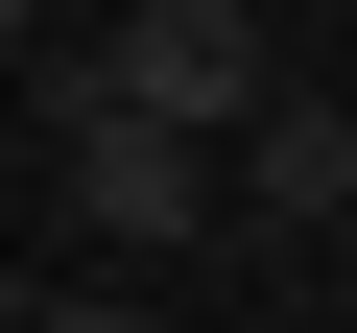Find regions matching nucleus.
<instances>
[{
    "instance_id": "1",
    "label": "nucleus",
    "mask_w": 357,
    "mask_h": 333,
    "mask_svg": "<svg viewBox=\"0 0 357 333\" xmlns=\"http://www.w3.org/2000/svg\"><path fill=\"white\" fill-rule=\"evenodd\" d=\"M48 191H72V238L167 262V238H215V143H191V119H143V95L72 48V72H48Z\"/></svg>"
},
{
    "instance_id": "2",
    "label": "nucleus",
    "mask_w": 357,
    "mask_h": 333,
    "mask_svg": "<svg viewBox=\"0 0 357 333\" xmlns=\"http://www.w3.org/2000/svg\"><path fill=\"white\" fill-rule=\"evenodd\" d=\"M96 72H119L143 119H191V143H238V119L286 95V72H262V0H143V24H119Z\"/></svg>"
},
{
    "instance_id": "3",
    "label": "nucleus",
    "mask_w": 357,
    "mask_h": 333,
    "mask_svg": "<svg viewBox=\"0 0 357 333\" xmlns=\"http://www.w3.org/2000/svg\"><path fill=\"white\" fill-rule=\"evenodd\" d=\"M215 215H262V238H333V215H357V119H333V95H262V119L215 143Z\"/></svg>"
},
{
    "instance_id": "4",
    "label": "nucleus",
    "mask_w": 357,
    "mask_h": 333,
    "mask_svg": "<svg viewBox=\"0 0 357 333\" xmlns=\"http://www.w3.org/2000/svg\"><path fill=\"white\" fill-rule=\"evenodd\" d=\"M24 333H167L143 286H24Z\"/></svg>"
},
{
    "instance_id": "5",
    "label": "nucleus",
    "mask_w": 357,
    "mask_h": 333,
    "mask_svg": "<svg viewBox=\"0 0 357 333\" xmlns=\"http://www.w3.org/2000/svg\"><path fill=\"white\" fill-rule=\"evenodd\" d=\"M0 72H48V0H0Z\"/></svg>"
},
{
    "instance_id": "6",
    "label": "nucleus",
    "mask_w": 357,
    "mask_h": 333,
    "mask_svg": "<svg viewBox=\"0 0 357 333\" xmlns=\"http://www.w3.org/2000/svg\"><path fill=\"white\" fill-rule=\"evenodd\" d=\"M333 238H357V215H333Z\"/></svg>"
}]
</instances>
